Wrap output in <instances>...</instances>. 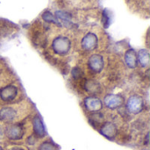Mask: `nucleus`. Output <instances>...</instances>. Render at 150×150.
I'll return each mask as SVG.
<instances>
[{"label":"nucleus","instance_id":"f257e3e1","mask_svg":"<svg viewBox=\"0 0 150 150\" xmlns=\"http://www.w3.org/2000/svg\"><path fill=\"white\" fill-rule=\"evenodd\" d=\"M71 40L63 35H59L55 37L52 41V50L53 52L59 56H65L68 54L71 49Z\"/></svg>","mask_w":150,"mask_h":150},{"label":"nucleus","instance_id":"f03ea898","mask_svg":"<svg viewBox=\"0 0 150 150\" xmlns=\"http://www.w3.org/2000/svg\"><path fill=\"white\" fill-rule=\"evenodd\" d=\"M105 65V58L99 54H93L87 60V69L91 75L100 74L104 70Z\"/></svg>","mask_w":150,"mask_h":150},{"label":"nucleus","instance_id":"7ed1b4c3","mask_svg":"<svg viewBox=\"0 0 150 150\" xmlns=\"http://www.w3.org/2000/svg\"><path fill=\"white\" fill-rule=\"evenodd\" d=\"M144 107L145 101L142 96L138 94H134L128 98L127 102V110L129 113L139 114L144 110Z\"/></svg>","mask_w":150,"mask_h":150},{"label":"nucleus","instance_id":"20e7f679","mask_svg":"<svg viewBox=\"0 0 150 150\" xmlns=\"http://www.w3.org/2000/svg\"><path fill=\"white\" fill-rule=\"evenodd\" d=\"M19 94L18 87L13 83L7 84L0 89V100L4 103H11Z\"/></svg>","mask_w":150,"mask_h":150},{"label":"nucleus","instance_id":"39448f33","mask_svg":"<svg viewBox=\"0 0 150 150\" xmlns=\"http://www.w3.org/2000/svg\"><path fill=\"white\" fill-rule=\"evenodd\" d=\"M98 46V37L92 32L87 33L81 40V48L85 52L94 51Z\"/></svg>","mask_w":150,"mask_h":150},{"label":"nucleus","instance_id":"423d86ee","mask_svg":"<svg viewBox=\"0 0 150 150\" xmlns=\"http://www.w3.org/2000/svg\"><path fill=\"white\" fill-rule=\"evenodd\" d=\"M83 106L89 112H98L103 108V102L95 96H90L83 99Z\"/></svg>","mask_w":150,"mask_h":150},{"label":"nucleus","instance_id":"0eeeda50","mask_svg":"<svg viewBox=\"0 0 150 150\" xmlns=\"http://www.w3.org/2000/svg\"><path fill=\"white\" fill-rule=\"evenodd\" d=\"M104 104L107 108H109L111 110L118 109L123 105L124 98L120 94L110 93V94H107L104 98Z\"/></svg>","mask_w":150,"mask_h":150},{"label":"nucleus","instance_id":"6e6552de","mask_svg":"<svg viewBox=\"0 0 150 150\" xmlns=\"http://www.w3.org/2000/svg\"><path fill=\"white\" fill-rule=\"evenodd\" d=\"M25 131L21 124H13L9 126L5 130V134L8 139L12 141L21 140L24 136Z\"/></svg>","mask_w":150,"mask_h":150},{"label":"nucleus","instance_id":"1a4fd4ad","mask_svg":"<svg viewBox=\"0 0 150 150\" xmlns=\"http://www.w3.org/2000/svg\"><path fill=\"white\" fill-rule=\"evenodd\" d=\"M18 116V110L13 106H4L0 109V120L11 123L17 120Z\"/></svg>","mask_w":150,"mask_h":150},{"label":"nucleus","instance_id":"9d476101","mask_svg":"<svg viewBox=\"0 0 150 150\" xmlns=\"http://www.w3.org/2000/svg\"><path fill=\"white\" fill-rule=\"evenodd\" d=\"M99 132L105 138L109 140H113L118 134V128H117V126L113 122L108 121V122L104 123L101 126Z\"/></svg>","mask_w":150,"mask_h":150},{"label":"nucleus","instance_id":"9b49d317","mask_svg":"<svg viewBox=\"0 0 150 150\" xmlns=\"http://www.w3.org/2000/svg\"><path fill=\"white\" fill-rule=\"evenodd\" d=\"M124 61L127 68L131 69H136L138 66V61H137V53L134 49L130 48L126 51L124 54Z\"/></svg>","mask_w":150,"mask_h":150},{"label":"nucleus","instance_id":"f8f14e48","mask_svg":"<svg viewBox=\"0 0 150 150\" xmlns=\"http://www.w3.org/2000/svg\"><path fill=\"white\" fill-rule=\"evenodd\" d=\"M33 128L37 137L42 138L46 135V129L44 124L39 115H35L33 119Z\"/></svg>","mask_w":150,"mask_h":150},{"label":"nucleus","instance_id":"ddd939ff","mask_svg":"<svg viewBox=\"0 0 150 150\" xmlns=\"http://www.w3.org/2000/svg\"><path fill=\"white\" fill-rule=\"evenodd\" d=\"M137 61L142 69H149L150 64L149 52L148 49H141L137 53Z\"/></svg>","mask_w":150,"mask_h":150},{"label":"nucleus","instance_id":"4468645a","mask_svg":"<svg viewBox=\"0 0 150 150\" xmlns=\"http://www.w3.org/2000/svg\"><path fill=\"white\" fill-rule=\"evenodd\" d=\"M104 116L103 114L98 112H95V113H92L90 118H89V121L90 123L93 126V127L97 128L98 127H101L103 124H104Z\"/></svg>","mask_w":150,"mask_h":150},{"label":"nucleus","instance_id":"2eb2a0df","mask_svg":"<svg viewBox=\"0 0 150 150\" xmlns=\"http://www.w3.org/2000/svg\"><path fill=\"white\" fill-rule=\"evenodd\" d=\"M55 17L57 19H61L63 23H65L67 25H72L71 23V14H69V12L67 11H57L55 12Z\"/></svg>","mask_w":150,"mask_h":150},{"label":"nucleus","instance_id":"dca6fc26","mask_svg":"<svg viewBox=\"0 0 150 150\" xmlns=\"http://www.w3.org/2000/svg\"><path fill=\"white\" fill-rule=\"evenodd\" d=\"M42 18L47 23H53V24H55L59 26H62V24L59 22V20L56 18V17L52 12H50L49 11H46L45 12H43Z\"/></svg>","mask_w":150,"mask_h":150},{"label":"nucleus","instance_id":"f3484780","mask_svg":"<svg viewBox=\"0 0 150 150\" xmlns=\"http://www.w3.org/2000/svg\"><path fill=\"white\" fill-rule=\"evenodd\" d=\"M38 150H58V147L54 143H53L52 142L47 141V142H42L40 145Z\"/></svg>","mask_w":150,"mask_h":150},{"label":"nucleus","instance_id":"a211bd4d","mask_svg":"<svg viewBox=\"0 0 150 150\" xmlns=\"http://www.w3.org/2000/svg\"><path fill=\"white\" fill-rule=\"evenodd\" d=\"M102 23L105 28H107L110 25V17L108 14V11L106 9L104 10L102 13Z\"/></svg>","mask_w":150,"mask_h":150},{"label":"nucleus","instance_id":"6ab92c4d","mask_svg":"<svg viewBox=\"0 0 150 150\" xmlns=\"http://www.w3.org/2000/svg\"><path fill=\"white\" fill-rule=\"evenodd\" d=\"M4 134V130L3 127L0 125V139H2V138H3Z\"/></svg>","mask_w":150,"mask_h":150},{"label":"nucleus","instance_id":"aec40b11","mask_svg":"<svg viewBox=\"0 0 150 150\" xmlns=\"http://www.w3.org/2000/svg\"><path fill=\"white\" fill-rule=\"evenodd\" d=\"M9 150H25L24 149H22V148H19V147H14V148H11V149Z\"/></svg>","mask_w":150,"mask_h":150},{"label":"nucleus","instance_id":"412c9836","mask_svg":"<svg viewBox=\"0 0 150 150\" xmlns=\"http://www.w3.org/2000/svg\"><path fill=\"white\" fill-rule=\"evenodd\" d=\"M0 150H4V149H3V148H2V147H0Z\"/></svg>","mask_w":150,"mask_h":150}]
</instances>
